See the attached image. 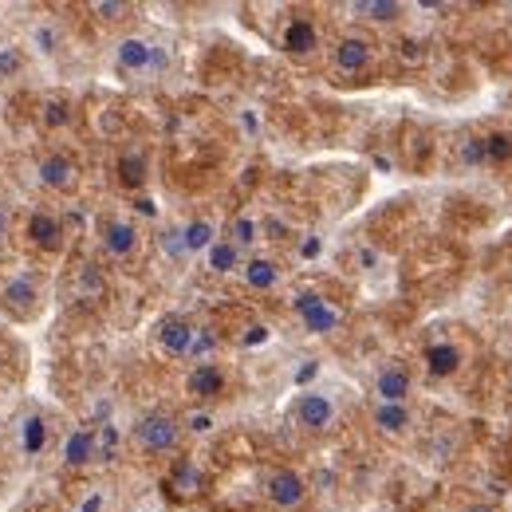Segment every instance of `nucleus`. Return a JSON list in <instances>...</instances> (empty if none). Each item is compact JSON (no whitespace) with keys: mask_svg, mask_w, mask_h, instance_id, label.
Masks as SVG:
<instances>
[{"mask_svg":"<svg viewBox=\"0 0 512 512\" xmlns=\"http://www.w3.org/2000/svg\"><path fill=\"white\" fill-rule=\"evenodd\" d=\"M182 442V418L166 410H150L134 422V446L142 453H174Z\"/></svg>","mask_w":512,"mask_h":512,"instance_id":"1","label":"nucleus"},{"mask_svg":"<svg viewBox=\"0 0 512 512\" xmlns=\"http://www.w3.org/2000/svg\"><path fill=\"white\" fill-rule=\"evenodd\" d=\"M0 312H8L12 320H32L40 312V284L28 272H16L0 284Z\"/></svg>","mask_w":512,"mask_h":512,"instance_id":"2","label":"nucleus"},{"mask_svg":"<svg viewBox=\"0 0 512 512\" xmlns=\"http://www.w3.org/2000/svg\"><path fill=\"white\" fill-rule=\"evenodd\" d=\"M115 64L130 71V75H150V71L166 67V52L154 40H146V36H123L115 44Z\"/></svg>","mask_w":512,"mask_h":512,"instance_id":"3","label":"nucleus"},{"mask_svg":"<svg viewBox=\"0 0 512 512\" xmlns=\"http://www.w3.org/2000/svg\"><path fill=\"white\" fill-rule=\"evenodd\" d=\"M264 497L276 505V509H300L308 501V481L296 473V469H272L264 477Z\"/></svg>","mask_w":512,"mask_h":512,"instance_id":"4","label":"nucleus"},{"mask_svg":"<svg viewBox=\"0 0 512 512\" xmlns=\"http://www.w3.org/2000/svg\"><path fill=\"white\" fill-rule=\"evenodd\" d=\"M24 237H28L32 249H40V253H60L67 237L60 213H52V209H32L28 221H24Z\"/></svg>","mask_w":512,"mask_h":512,"instance_id":"5","label":"nucleus"},{"mask_svg":"<svg viewBox=\"0 0 512 512\" xmlns=\"http://www.w3.org/2000/svg\"><path fill=\"white\" fill-rule=\"evenodd\" d=\"M292 418H296V426H300V430H308V434H323V430L335 422V402H331L327 394L308 390V394H300V398H296Z\"/></svg>","mask_w":512,"mask_h":512,"instance_id":"6","label":"nucleus"},{"mask_svg":"<svg viewBox=\"0 0 512 512\" xmlns=\"http://www.w3.org/2000/svg\"><path fill=\"white\" fill-rule=\"evenodd\" d=\"M296 316L312 335H331L339 327V308L331 300H323L320 292H300L296 296Z\"/></svg>","mask_w":512,"mask_h":512,"instance_id":"7","label":"nucleus"},{"mask_svg":"<svg viewBox=\"0 0 512 512\" xmlns=\"http://www.w3.org/2000/svg\"><path fill=\"white\" fill-rule=\"evenodd\" d=\"M193 335H197V327H193L186 316H162V320H158V327H154L158 347H162L166 355H174V359H190Z\"/></svg>","mask_w":512,"mask_h":512,"instance_id":"8","label":"nucleus"},{"mask_svg":"<svg viewBox=\"0 0 512 512\" xmlns=\"http://www.w3.org/2000/svg\"><path fill=\"white\" fill-rule=\"evenodd\" d=\"M99 245H103V253L115 256V260H123L138 249V225L127 221V217H107L103 225H99Z\"/></svg>","mask_w":512,"mask_h":512,"instance_id":"9","label":"nucleus"},{"mask_svg":"<svg viewBox=\"0 0 512 512\" xmlns=\"http://www.w3.org/2000/svg\"><path fill=\"white\" fill-rule=\"evenodd\" d=\"M36 178H40V186H48V190H71V186L79 182V166L67 158L64 150H48V154L40 158V166H36Z\"/></svg>","mask_w":512,"mask_h":512,"instance_id":"10","label":"nucleus"},{"mask_svg":"<svg viewBox=\"0 0 512 512\" xmlns=\"http://www.w3.org/2000/svg\"><path fill=\"white\" fill-rule=\"evenodd\" d=\"M371 56H375V44L367 40V36H339L335 40V48H331V60L339 71H347V75H355V71H363V67L371 64Z\"/></svg>","mask_w":512,"mask_h":512,"instance_id":"11","label":"nucleus"},{"mask_svg":"<svg viewBox=\"0 0 512 512\" xmlns=\"http://www.w3.org/2000/svg\"><path fill=\"white\" fill-rule=\"evenodd\" d=\"M410 390H414V379H410V371H406L402 363L379 367V375H375V394H379V402H406Z\"/></svg>","mask_w":512,"mask_h":512,"instance_id":"12","label":"nucleus"},{"mask_svg":"<svg viewBox=\"0 0 512 512\" xmlns=\"http://www.w3.org/2000/svg\"><path fill=\"white\" fill-rule=\"evenodd\" d=\"M186 390L193 398H221L225 394V371L217 363H197L186 375Z\"/></svg>","mask_w":512,"mask_h":512,"instance_id":"13","label":"nucleus"},{"mask_svg":"<svg viewBox=\"0 0 512 512\" xmlns=\"http://www.w3.org/2000/svg\"><path fill=\"white\" fill-rule=\"evenodd\" d=\"M280 44H284V52H288V56H308V52H316L320 32H316V24H312V20H288V28H284Z\"/></svg>","mask_w":512,"mask_h":512,"instance_id":"14","label":"nucleus"},{"mask_svg":"<svg viewBox=\"0 0 512 512\" xmlns=\"http://www.w3.org/2000/svg\"><path fill=\"white\" fill-rule=\"evenodd\" d=\"M422 363H426V371H430L434 379H449V375H457V367H461V347H457V343H430L426 355H422Z\"/></svg>","mask_w":512,"mask_h":512,"instance_id":"15","label":"nucleus"},{"mask_svg":"<svg viewBox=\"0 0 512 512\" xmlns=\"http://www.w3.org/2000/svg\"><path fill=\"white\" fill-rule=\"evenodd\" d=\"M95 453H99V434H95L91 426H87V430H75L64 442V465L79 469V465H87Z\"/></svg>","mask_w":512,"mask_h":512,"instance_id":"16","label":"nucleus"},{"mask_svg":"<svg viewBox=\"0 0 512 512\" xmlns=\"http://www.w3.org/2000/svg\"><path fill=\"white\" fill-rule=\"evenodd\" d=\"M375 426L390 434V438H398V434H406L410 430V410H406V402H379L375 406Z\"/></svg>","mask_w":512,"mask_h":512,"instance_id":"17","label":"nucleus"},{"mask_svg":"<svg viewBox=\"0 0 512 512\" xmlns=\"http://www.w3.org/2000/svg\"><path fill=\"white\" fill-rule=\"evenodd\" d=\"M241 276H245V284L256 288V292H268V288H276L280 284V264L276 260H249V264H241Z\"/></svg>","mask_w":512,"mask_h":512,"instance_id":"18","label":"nucleus"},{"mask_svg":"<svg viewBox=\"0 0 512 512\" xmlns=\"http://www.w3.org/2000/svg\"><path fill=\"white\" fill-rule=\"evenodd\" d=\"M28 48L36 56H56L60 52V24L56 20H36L28 32Z\"/></svg>","mask_w":512,"mask_h":512,"instance_id":"19","label":"nucleus"},{"mask_svg":"<svg viewBox=\"0 0 512 512\" xmlns=\"http://www.w3.org/2000/svg\"><path fill=\"white\" fill-rule=\"evenodd\" d=\"M213 241H217V229H213L209 221L197 217L190 225H182V245H186V253H209Z\"/></svg>","mask_w":512,"mask_h":512,"instance_id":"20","label":"nucleus"},{"mask_svg":"<svg viewBox=\"0 0 512 512\" xmlns=\"http://www.w3.org/2000/svg\"><path fill=\"white\" fill-rule=\"evenodd\" d=\"M119 186L123 190H142L146 186V158L138 150H127L119 158Z\"/></svg>","mask_w":512,"mask_h":512,"instance_id":"21","label":"nucleus"},{"mask_svg":"<svg viewBox=\"0 0 512 512\" xmlns=\"http://www.w3.org/2000/svg\"><path fill=\"white\" fill-rule=\"evenodd\" d=\"M205 256H209V268H213V272H221V276L241 268V249H237V245H229V241H213V249H209Z\"/></svg>","mask_w":512,"mask_h":512,"instance_id":"22","label":"nucleus"},{"mask_svg":"<svg viewBox=\"0 0 512 512\" xmlns=\"http://www.w3.org/2000/svg\"><path fill=\"white\" fill-rule=\"evenodd\" d=\"M363 20H375V24H390V20H398L402 16V4H394V0H363V4H351Z\"/></svg>","mask_w":512,"mask_h":512,"instance_id":"23","label":"nucleus"},{"mask_svg":"<svg viewBox=\"0 0 512 512\" xmlns=\"http://www.w3.org/2000/svg\"><path fill=\"white\" fill-rule=\"evenodd\" d=\"M170 489H178L182 497H190V493L201 489V473L193 469V461H178V465H174V473H170Z\"/></svg>","mask_w":512,"mask_h":512,"instance_id":"24","label":"nucleus"},{"mask_svg":"<svg viewBox=\"0 0 512 512\" xmlns=\"http://www.w3.org/2000/svg\"><path fill=\"white\" fill-rule=\"evenodd\" d=\"M485 162H509L512 158V134H501V130H493L485 142Z\"/></svg>","mask_w":512,"mask_h":512,"instance_id":"25","label":"nucleus"},{"mask_svg":"<svg viewBox=\"0 0 512 512\" xmlns=\"http://www.w3.org/2000/svg\"><path fill=\"white\" fill-rule=\"evenodd\" d=\"M44 434H48L44 418H40V414H32V418L24 422V449H28V453H40V446H44Z\"/></svg>","mask_w":512,"mask_h":512,"instance_id":"26","label":"nucleus"},{"mask_svg":"<svg viewBox=\"0 0 512 512\" xmlns=\"http://www.w3.org/2000/svg\"><path fill=\"white\" fill-rule=\"evenodd\" d=\"M253 241H256V221H249V217H237V221L229 225V245L245 249V245H253Z\"/></svg>","mask_w":512,"mask_h":512,"instance_id":"27","label":"nucleus"},{"mask_svg":"<svg viewBox=\"0 0 512 512\" xmlns=\"http://www.w3.org/2000/svg\"><path fill=\"white\" fill-rule=\"evenodd\" d=\"M24 67V52L16 48V44H0V75L8 79V75H16Z\"/></svg>","mask_w":512,"mask_h":512,"instance_id":"28","label":"nucleus"},{"mask_svg":"<svg viewBox=\"0 0 512 512\" xmlns=\"http://www.w3.org/2000/svg\"><path fill=\"white\" fill-rule=\"evenodd\" d=\"M44 123H48V127H64L67 103H56V99H52V103H44Z\"/></svg>","mask_w":512,"mask_h":512,"instance_id":"29","label":"nucleus"},{"mask_svg":"<svg viewBox=\"0 0 512 512\" xmlns=\"http://www.w3.org/2000/svg\"><path fill=\"white\" fill-rule=\"evenodd\" d=\"M461 158L473 162V166L485 162V146H481V138H465V142H461Z\"/></svg>","mask_w":512,"mask_h":512,"instance_id":"30","label":"nucleus"},{"mask_svg":"<svg viewBox=\"0 0 512 512\" xmlns=\"http://www.w3.org/2000/svg\"><path fill=\"white\" fill-rule=\"evenodd\" d=\"M91 12H99V20H123L130 12V4H95Z\"/></svg>","mask_w":512,"mask_h":512,"instance_id":"31","label":"nucleus"},{"mask_svg":"<svg viewBox=\"0 0 512 512\" xmlns=\"http://www.w3.org/2000/svg\"><path fill=\"white\" fill-rule=\"evenodd\" d=\"M162 245H166V253L170 256H190L186 253V245H182V229H170V233L162 237Z\"/></svg>","mask_w":512,"mask_h":512,"instance_id":"32","label":"nucleus"},{"mask_svg":"<svg viewBox=\"0 0 512 512\" xmlns=\"http://www.w3.org/2000/svg\"><path fill=\"white\" fill-rule=\"evenodd\" d=\"M190 430H193V434H205V430H213V418H209V414H193Z\"/></svg>","mask_w":512,"mask_h":512,"instance_id":"33","label":"nucleus"},{"mask_svg":"<svg viewBox=\"0 0 512 512\" xmlns=\"http://www.w3.org/2000/svg\"><path fill=\"white\" fill-rule=\"evenodd\" d=\"M99 509H103V497L95 493V497H87V501H83V509L79 512H99Z\"/></svg>","mask_w":512,"mask_h":512,"instance_id":"34","label":"nucleus"},{"mask_svg":"<svg viewBox=\"0 0 512 512\" xmlns=\"http://www.w3.org/2000/svg\"><path fill=\"white\" fill-rule=\"evenodd\" d=\"M461 512H501V509H497V505H485V501H481V505H465Z\"/></svg>","mask_w":512,"mask_h":512,"instance_id":"35","label":"nucleus"},{"mask_svg":"<svg viewBox=\"0 0 512 512\" xmlns=\"http://www.w3.org/2000/svg\"><path fill=\"white\" fill-rule=\"evenodd\" d=\"M8 233V213H4V205H0V237Z\"/></svg>","mask_w":512,"mask_h":512,"instance_id":"36","label":"nucleus"},{"mask_svg":"<svg viewBox=\"0 0 512 512\" xmlns=\"http://www.w3.org/2000/svg\"><path fill=\"white\" fill-rule=\"evenodd\" d=\"M0 355H4V347H0Z\"/></svg>","mask_w":512,"mask_h":512,"instance_id":"37","label":"nucleus"}]
</instances>
